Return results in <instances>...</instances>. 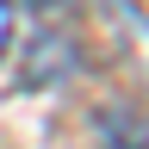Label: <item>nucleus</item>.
<instances>
[{"label":"nucleus","instance_id":"obj_1","mask_svg":"<svg viewBox=\"0 0 149 149\" xmlns=\"http://www.w3.org/2000/svg\"><path fill=\"white\" fill-rule=\"evenodd\" d=\"M6 44H13V0H0V56H6Z\"/></svg>","mask_w":149,"mask_h":149}]
</instances>
